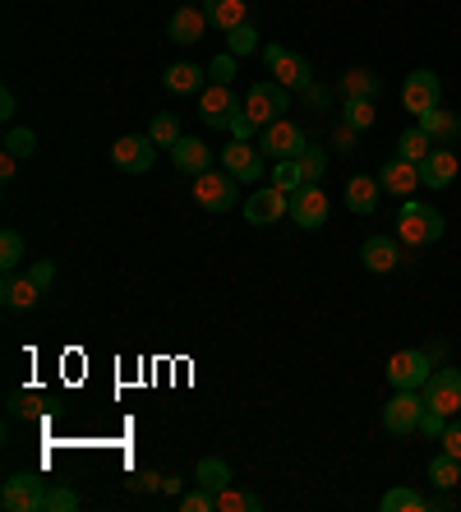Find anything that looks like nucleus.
<instances>
[{
	"mask_svg": "<svg viewBox=\"0 0 461 512\" xmlns=\"http://www.w3.org/2000/svg\"><path fill=\"white\" fill-rule=\"evenodd\" d=\"M443 213L438 208H429V203H415L406 199L402 203V213H397V240L402 245H411V250H425V245H434L438 236H443Z\"/></svg>",
	"mask_w": 461,
	"mask_h": 512,
	"instance_id": "nucleus-1",
	"label": "nucleus"
},
{
	"mask_svg": "<svg viewBox=\"0 0 461 512\" xmlns=\"http://www.w3.org/2000/svg\"><path fill=\"white\" fill-rule=\"evenodd\" d=\"M194 199L203 203V208H208V213H231V208H236V199H240V180L231 176V171H199V176H194Z\"/></svg>",
	"mask_w": 461,
	"mask_h": 512,
	"instance_id": "nucleus-2",
	"label": "nucleus"
},
{
	"mask_svg": "<svg viewBox=\"0 0 461 512\" xmlns=\"http://www.w3.org/2000/svg\"><path fill=\"white\" fill-rule=\"evenodd\" d=\"M286 88L277 84V79H263V84H249L245 93V116L254 120V130H268L272 120H282L286 116Z\"/></svg>",
	"mask_w": 461,
	"mask_h": 512,
	"instance_id": "nucleus-3",
	"label": "nucleus"
},
{
	"mask_svg": "<svg viewBox=\"0 0 461 512\" xmlns=\"http://www.w3.org/2000/svg\"><path fill=\"white\" fill-rule=\"evenodd\" d=\"M425 406L429 402L420 388H392V402L383 406V429H388V434H411V429H420Z\"/></svg>",
	"mask_w": 461,
	"mask_h": 512,
	"instance_id": "nucleus-4",
	"label": "nucleus"
},
{
	"mask_svg": "<svg viewBox=\"0 0 461 512\" xmlns=\"http://www.w3.org/2000/svg\"><path fill=\"white\" fill-rule=\"evenodd\" d=\"M309 148L305 130H300L296 120H272L268 130H259V153L272 157V162H282V157H300Z\"/></svg>",
	"mask_w": 461,
	"mask_h": 512,
	"instance_id": "nucleus-5",
	"label": "nucleus"
},
{
	"mask_svg": "<svg viewBox=\"0 0 461 512\" xmlns=\"http://www.w3.org/2000/svg\"><path fill=\"white\" fill-rule=\"evenodd\" d=\"M47 503V480L37 471H24V476H10L5 489H0V508L5 512H42Z\"/></svg>",
	"mask_w": 461,
	"mask_h": 512,
	"instance_id": "nucleus-6",
	"label": "nucleus"
},
{
	"mask_svg": "<svg viewBox=\"0 0 461 512\" xmlns=\"http://www.w3.org/2000/svg\"><path fill=\"white\" fill-rule=\"evenodd\" d=\"M438 102H443V79H438L434 70H411L402 84V107L411 111L415 120L425 116V111H438Z\"/></svg>",
	"mask_w": 461,
	"mask_h": 512,
	"instance_id": "nucleus-7",
	"label": "nucleus"
},
{
	"mask_svg": "<svg viewBox=\"0 0 461 512\" xmlns=\"http://www.w3.org/2000/svg\"><path fill=\"white\" fill-rule=\"evenodd\" d=\"M153 162H157V143L148 134H125V139L111 143V167L116 171L143 176V171H153Z\"/></svg>",
	"mask_w": 461,
	"mask_h": 512,
	"instance_id": "nucleus-8",
	"label": "nucleus"
},
{
	"mask_svg": "<svg viewBox=\"0 0 461 512\" xmlns=\"http://www.w3.org/2000/svg\"><path fill=\"white\" fill-rule=\"evenodd\" d=\"M245 111V102H240L236 93H231V84H208L199 97V116L203 125H213V130H231V120Z\"/></svg>",
	"mask_w": 461,
	"mask_h": 512,
	"instance_id": "nucleus-9",
	"label": "nucleus"
},
{
	"mask_svg": "<svg viewBox=\"0 0 461 512\" xmlns=\"http://www.w3.org/2000/svg\"><path fill=\"white\" fill-rule=\"evenodd\" d=\"M434 379V356L429 351H397L388 360V383L392 388H425Z\"/></svg>",
	"mask_w": 461,
	"mask_h": 512,
	"instance_id": "nucleus-10",
	"label": "nucleus"
},
{
	"mask_svg": "<svg viewBox=\"0 0 461 512\" xmlns=\"http://www.w3.org/2000/svg\"><path fill=\"white\" fill-rule=\"evenodd\" d=\"M291 213V194L277 190V185H263V190L249 194L245 203V222L249 227H272V222H282Z\"/></svg>",
	"mask_w": 461,
	"mask_h": 512,
	"instance_id": "nucleus-11",
	"label": "nucleus"
},
{
	"mask_svg": "<svg viewBox=\"0 0 461 512\" xmlns=\"http://www.w3.org/2000/svg\"><path fill=\"white\" fill-rule=\"evenodd\" d=\"M328 213H332V203H328V194H323V185H300V190L291 194V222H296V227L314 231L328 222Z\"/></svg>",
	"mask_w": 461,
	"mask_h": 512,
	"instance_id": "nucleus-12",
	"label": "nucleus"
},
{
	"mask_svg": "<svg viewBox=\"0 0 461 512\" xmlns=\"http://www.w3.org/2000/svg\"><path fill=\"white\" fill-rule=\"evenodd\" d=\"M425 393V402L434 406V411H443V416H457L461 411V370H434V379L420 388Z\"/></svg>",
	"mask_w": 461,
	"mask_h": 512,
	"instance_id": "nucleus-13",
	"label": "nucleus"
},
{
	"mask_svg": "<svg viewBox=\"0 0 461 512\" xmlns=\"http://www.w3.org/2000/svg\"><path fill=\"white\" fill-rule=\"evenodd\" d=\"M222 167L240 180V185H254L263 176V153L259 148H249V139H231L222 148Z\"/></svg>",
	"mask_w": 461,
	"mask_h": 512,
	"instance_id": "nucleus-14",
	"label": "nucleus"
},
{
	"mask_svg": "<svg viewBox=\"0 0 461 512\" xmlns=\"http://www.w3.org/2000/svg\"><path fill=\"white\" fill-rule=\"evenodd\" d=\"M457 171H461L457 153H452L448 143H434V153L420 162V185H429V190H448L452 180H457Z\"/></svg>",
	"mask_w": 461,
	"mask_h": 512,
	"instance_id": "nucleus-15",
	"label": "nucleus"
},
{
	"mask_svg": "<svg viewBox=\"0 0 461 512\" xmlns=\"http://www.w3.org/2000/svg\"><path fill=\"white\" fill-rule=\"evenodd\" d=\"M272 74H277V84L286 88V93H305L309 84H314V70H309V60L300 56V51H282V56L268 65Z\"/></svg>",
	"mask_w": 461,
	"mask_h": 512,
	"instance_id": "nucleus-16",
	"label": "nucleus"
},
{
	"mask_svg": "<svg viewBox=\"0 0 461 512\" xmlns=\"http://www.w3.org/2000/svg\"><path fill=\"white\" fill-rule=\"evenodd\" d=\"M379 185L388 194H402V199H411V194L420 190V162H406V157H392V162H383Z\"/></svg>",
	"mask_w": 461,
	"mask_h": 512,
	"instance_id": "nucleus-17",
	"label": "nucleus"
},
{
	"mask_svg": "<svg viewBox=\"0 0 461 512\" xmlns=\"http://www.w3.org/2000/svg\"><path fill=\"white\" fill-rule=\"evenodd\" d=\"M166 33H171V42H180V47H194V42L208 33V14H203V5H180V10L171 14Z\"/></svg>",
	"mask_w": 461,
	"mask_h": 512,
	"instance_id": "nucleus-18",
	"label": "nucleus"
},
{
	"mask_svg": "<svg viewBox=\"0 0 461 512\" xmlns=\"http://www.w3.org/2000/svg\"><path fill=\"white\" fill-rule=\"evenodd\" d=\"M171 162H176V171H185V176H199V171L213 167V148L203 139H185V134H180V143L171 148Z\"/></svg>",
	"mask_w": 461,
	"mask_h": 512,
	"instance_id": "nucleus-19",
	"label": "nucleus"
},
{
	"mask_svg": "<svg viewBox=\"0 0 461 512\" xmlns=\"http://www.w3.org/2000/svg\"><path fill=\"white\" fill-rule=\"evenodd\" d=\"M203 14L217 33H231V28L249 24V0H203Z\"/></svg>",
	"mask_w": 461,
	"mask_h": 512,
	"instance_id": "nucleus-20",
	"label": "nucleus"
},
{
	"mask_svg": "<svg viewBox=\"0 0 461 512\" xmlns=\"http://www.w3.org/2000/svg\"><path fill=\"white\" fill-rule=\"evenodd\" d=\"M379 194H383L379 176H351L346 180V208L360 213V217H369L374 208H379Z\"/></svg>",
	"mask_w": 461,
	"mask_h": 512,
	"instance_id": "nucleus-21",
	"label": "nucleus"
},
{
	"mask_svg": "<svg viewBox=\"0 0 461 512\" xmlns=\"http://www.w3.org/2000/svg\"><path fill=\"white\" fill-rule=\"evenodd\" d=\"M397 259H402V254H397V240L392 236H369L365 245H360V263H365L369 273H392Z\"/></svg>",
	"mask_w": 461,
	"mask_h": 512,
	"instance_id": "nucleus-22",
	"label": "nucleus"
},
{
	"mask_svg": "<svg viewBox=\"0 0 461 512\" xmlns=\"http://www.w3.org/2000/svg\"><path fill=\"white\" fill-rule=\"evenodd\" d=\"M203 79H208V70H199L194 60H176V65L162 74V88L166 93H203Z\"/></svg>",
	"mask_w": 461,
	"mask_h": 512,
	"instance_id": "nucleus-23",
	"label": "nucleus"
},
{
	"mask_svg": "<svg viewBox=\"0 0 461 512\" xmlns=\"http://www.w3.org/2000/svg\"><path fill=\"white\" fill-rule=\"evenodd\" d=\"M37 296H42V286L33 282V277H5V286H0V300H5V310H33Z\"/></svg>",
	"mask_w": 461,
	"mask_h": 512,
	"instance_id": "nucleus-24",
	"label": "nucleus"
},
{
	"mask_svg": "<svg viewBox=\"0 0 461 512\" xmlns=\"http://www.w3.org/2000/svg\"><path fill=\"white\" fill-rule=\"evenodd\" d=\"M420 130H425L434 143H448L452 148V143L461 139V120L448 116V111H425V116H420Z\"/></svg>",
	"mask_w": 461,
	"mask_h": 512,
	"instance_id": "nucleus-25",
	"label": "nucleus"
},
{
	"mask_svg": "<svg viewBox=\"0 0 461 512\" xmlns=\"http://www.w3.org/2000/svg\"><path fill=\"white\" fill-rule=\"evenodd\" d=\"M379 93H383V79L374 70H346L342 74V97H369V102H374Z\"/></svg>",
	"mask_w": 461,
	"mask_h": 512,
	"instance_id": "nucleus-26",
	"label": "nucleus"
},
{
	"mask_svg": "<svg viewBox=\"0 0 461 512\" xmlns=\"http://www.w3.org/2000/svg\"><path fill=\"white\" fill-rule=\"evenodd\" d=\"M429 153H434V139H429L420 125H411V130L397 139V157H406V162H425Z\"/></svg>",
	"mask_w": 461,
	"mask_h": 512,
	"instance_id": "nucleus-27",
	"label": "nucleus"
},
{
	"mask_svg": "<svg viewBox=\"0 0 461 512\" xmlns=\"http://www.w3.org/2000/svg\"><path fill=\"white\" fill-rule=\"evenodd\" d=\"M194 480H199L203 489H213V494H222V489L231 485V466H226L222 457H203L199 471H194Z\"/></svg>",
	"mask_w": 461,
	"mask_h": 512,
	"instance_id": "nucleus-28",
	"label": "nucleus"
},
{
	"mask_svg": "<svg viewBox=\"0 0 461 512\" xmlns=\"http://www.w3.org/2000/svg\"><path fill=\"white\" fill-rule=\"evenodd\" d=\"M374 120H379V111H374V102H369V97H346V111H342L346 130H369Z\"/></svg>",
	"mask_w": 461,
	"mask_h": 512,
	"instance_id": "nucleus-29",
	"label": "nucleus"
},
{
	"mask_svg": "<svg viewBox=\"0 0 461 512\" xmlns=\"http://www.w3.org/2000/svg\"><path fill=\"white\" fill-rule=\"evenodd\" d=\"M425 508H429L425 494H415V489H406V485L383 494V512H425Z\"/></svg>",
	"mask_w": 461,
	"mask_h": 512,
	"instance_id": "nucleus-30",
	"label": "nucleus"
},
{
	"mask_svg": "<svg viewBox=\"0 0 461 512\" xmlns=\"http://www.w3.org/2000/svg\"><path fill=\"white\" fill-rule=\"evenodd\" d=\"M148 139H153L157 148H176L180 143V120L171 116V111H157L153 125H148Z\"/></svg>",
	"mask_w": 461,
	"mask_h": 512,
	"instance_id": "nucleus-31",
	"label": "nucleus"
},
{
	"mask_svg": "<svg viewBox=\"0 0 461 512\" xmlns=\"http://www.w3.org/2000/svg\"><path fill=\"white\" fill-rule=\"evenodd\" d=\"M429 480H434L438 489H452L461 480V457H452V453H438L434 462H429Z\"/></svg>",
	"mask_w": 461,
	"mask_h": 512,
	"instance_id": "nucleus-32",
	"label": "nucleus"
},
{
	"mask_svg": "<svg viewBox=\"0 0 461 512\" xmlns=\"http://www.w3.org/2000/svg\"><path fill=\"white\" fill-rule=\"evenodd\" d=\"M272 185L286 194H296L300 185H305V171H300V157H282L277 167H272Z\"/></svg>",
	"mask_w": 461,
	"mask_h": 512,
	"instance_id": "nucleus-33",
	"label": "nucleus"
},
{
	"mask_svg": "<svg viewBox=\"0 0 461 512\" xmlns=\"http://www.w3.org/2000/svg\"><path fill=\"white\" fill-rule=\"evenodd\" d=\"M263 503H259V494H245V489H236V485H226L222 494H217V512H259Z\"/></svg>",
	"mask_w": 461,
	"mask_h": 512,
	"instance_id": "nucleus-34",
	"label": "nucleus"
},
{
	"mask_svg": "<svg viewBox=\"0 0 461 512\" xmlns=\"http://www.w3.org/2000/svg\"><path fill=\"white\" fill-rule=\"evenodd\" d=\"M19 263H24V236L10 227L5 236H0V268H5V277H10Z\"/></svg>",
	"mask_w": 461,
	"mask_h": 512,
	"instance_id": "nucleus-35",
	"label": "nucleus"
},
{
	"mask_svg": "<svg viewBox=\"0 0 461 512\" xmlns=\"http://www.w3.org/2000/svg\"><path fill=\"white\" fill-rule=\"evenodd\" d=\"M300 171H305V185H323L328 153H323V148H305V153H300Z\"/></svg>",
	"mask_w": 461,
	"mask_h": 512,
	"instance_id": "nucleus-36",
	"label": "nucleus"
},
{
	"mask_svg": "<svg viewBox=\"0 0 461 512\" xmlns=\"http://www.w3.org/2000/svg\"><path fill=\"white\" fill-rule=\"evenodd\" d=\"M254 47H259L254 24H240V28H231V33H226V51H231V56H249Z\"/></svg>",
	"mask_w": 461,
	"mask_h": 512,
	"instance_id": "nucleus-37",
	"label": "nucleus"
},
{
	"mask_svg": "<svg viewBox=\"0 0 461 512\" xmlns=\"http://www.w3.org/2000/svg\"><path fill=\"white\" fill-rule=\"evenodd\" d=\"M79 508V494H74L70 485H47V503H42V512H74Z\"/></svg>",
	"mask_w": 461,
	"mask_h": 512,
	"instance_id": "nucleus-38",
	"label": "nucleus"
},
{
	"mask_svg": "<svg viewBox=\"0 0 461 512\" xmlns=\"http://www.w3.org/2000/svg\"><path fill=\"white\" fill-rule=\"evenodd\" d=\"M5 153L33 157V153H37V134H33V130H10V134H5Z\"/></svg>",
	"mask_w": 461,
	"mask_h": 512,
	"instance_id": "nucleus-39",
	"label": "nucleus"
},
{
	"mask_svg": "<svg viewBox=\"0 0 461 512\" xmlns=\"http://www.w3.org/2000/svg\"><path fill=\"white\" fill-rule=\"evenodd\" d=\"M180 512H217V494L199 485L194 494H185V499H180Z\"/></svg>",
	"mask_w": 461,
	"mask_h": 512,
	"instance_id": "nucleus-40",
	"label": "nucleus"
},
{
	"mask_svg": "<svg viewBox=\"0 0 461 512\" xmlns=\"http://www.w3.org/2000/svg\"><path fill=\"white\" fill-rule=\"evenodd\" d=\"M208 79H213V84H231V79H236V56H231V51L217 56L213 65H208Z\"/></svg>",
	"mask_w": 461,
	"mask_h": 512,
	"instance_id": "nucleus-41",
	"label": "nucleus"
},
{
	"mask_svg": "<svg viewBox=\"0 0 461 512\" xmlns=\"http://www.w3.org/2000/svg\"><path fill=\"white\" fill-rule=\"evenodd\" d=\"M420 429H425L429 439H443V429H448V416H443V411H434V406H425V416H420Z\"/></svg>",
	"mask_w": 461,
	"mask_h": 512,
	"instance_id": "nucleus-42",
	"label": "nucleus"
},
{
	"mask_svg": "<svg viewBox=\"0 0 461 512\" xmlns=\"http://www.w3.org/2000/svg\"><path fill=\"white\" fill-rule=\"evenodd\" d=\"M28 277H33V282L42 286V291H47V286L56 282V263H51V259H37V263H28Z\"/></svg>",
	"mask_w": 461,
	"mask_h": 512,
	"instance_id": "nucleus-43",
	"label": "nucleus"
},
{
	"mask_svg": "<svg viewBox=\"0 0 461 512\" xmlns=\"http://www.w3.org/2000/svg\"><path fill=\"white\" fill-rule=\"evenodd\" d=\"M438 443H443V453L461 457V420H457V416L448 420V429H443V439H438Z\"/></svg>",
	"mask_w": 461,
	"mask_h": 512,
	"instance_id": "nucleus-44",
	"label": "nucleus"
},
{
	"mask_svg": "<svg viewBox=\"0 0 461 512\" xmlns=\"http://www.w3.org/2000/svg\"><path fill=\"white\" fill-rule=\"evenodd\" d=\"M249 134H254V120H249L245 111H240V116L231 120V139H249Z\"/></svg>",
	"mask_w": 461,
	"mask_h": 512,
	"instance_id": "nucleus-45",
	"label": "nucleus"
},
{
	"mask_svg": "<svg viewBox=\"0 0 461 512\" xmlns=\"http://www.w3.org/2000/svg\"><path fill=\"white\" fill-rule=\"evenodd\" d=\"M14 111H19V102H14V93L5 88V93H0V120H14Z\"/></svg>",
	"mask_w": 461,
	"mask_h": 512,
	"instance_id": "nucleus-46",
	"label": "nucleus"
},
{
	"mask_svg": "<svg viewBox=\"0 0 461 512\" xmlns=\"http://www.w3.org/2000/svg\"><path fill=\"white\" fill-rule=\"evenodd\" d=\"M305 97H309V107H328V88H319V84H309Z\"/></svg>",
	"mask_w": 461,
	"mask_h": 512,
	"instance_id": "nucleus-47",
	"label": "nucleus"
},
{
	"mask_svg": "<svg viewBox=\"0 0 461 512\" xmlns=\"http://www.w3.org/2000/svg\"><path fill=\"white\" fill-rule=\"evenodd\" d=\"M14 167H19V157H14V153H0V176L14 180Z\"/></svg>",
	"mask_w": 461,
	"mask_h": 512,
	"instance_id": "nucleus-48",
	"label": "nucleus"
},
{
	"mask_svg": "<svg viewBox=\"0 0 461 512\" xmlns=\"http://www.w3.org/2000/svg\"><path fill=\"white\" fill-rule=\"evenodd\" d=\"M134 485H139V489H162V476H153V471H143V476L134 480Z\"/></svg>",
	"mask_w": 461,
	"mask_h": 512,
	"instance_id": "nucleus-49",
	"label": "nucleus"
}]
</instances>
